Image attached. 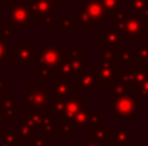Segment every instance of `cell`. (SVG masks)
I'll return each instance as SVG.
<instances>
[{"mask_svg": "<svg viewBox=\"0 0 148 146\" xmlns=\"http://www.w3.org/2000/svg\"><path fill=\"white\" fill-rule=\"evenodd\" d=\"M22 92L23 107L51 114L55 95L52 87H49L47 83V79H42L40 82H30L27 87H23Z\"/></svg>", "mask_w": 148, "mask_h": 146, "instance_id": "obj_1", "label": "cell"}, {"mask_svg": "<svg viewBox=\"0 0 148 146\" xmlns=\"http://www.w3.org/2000/svg\"><path fill=\"white\" fill-rule=\"evenodd\" d=\"M112 28L120 31L126 41H139L143 35H148L146 18L134 12H118L112 17Z\"/></svg>", "mask_w": 148, "mask_h": 146, "instance_id": "obj_2", "label": "cell"}, {"mask_svg": "<svg viewBox=\"0 0 148 146\" xmlns=\"http://www.w3.org/2000/svg\"><path fill=\"white\" fill-rule=\"evenodd\" d=\"M65 53L64 45H46L42 47L38 52L35 62V75L42 79L52 76L57 71Z\"/></svg>", "mask_w": 148, "mask_h": 146, "instance_id": "obj_3", "label": "cell"}, {"mask_svg": "<svg viewBox=\"0 0 148 146\" xmlns=\"http://www.w3.org/2000/svg\"><path fill=\"white\" fill-rule=\"evenodd\" d=\"M5 9H7L5 22L13 30L14 28H25V30H29L30 26L36 22V17L33 14L30 7L10 3V4H8L5 7Z\"/></svg>", "mask_w": 148, "mask_h": 146, "instance_id": "obj_4", "label": "cell"}, {"mask_svg": "<svg viewBox=\"0 0 148 146\" xmlns=\"http://www.w3.org/2000/svg\"><path fill=\"white\" fill-rule=\"evenodd\" d=\"M118 62L101 59L100 64L94 65L92 71L95 74L96 88H112L118 80Z\"/></svg>", "mask_w": 148, "mask_h": 146, "instance_id": "obj_5", "label": "cell"}, {"mask_svg": "<svg viewBox=\"0 0 148 146\" xmlns=\"http://www.w3.org/2000/svg\"><path fill=\"white\" fill-rule=\"evenodd\" d=\"M142 110V97L139 95H126L113 100L112 116H123V118H134L136 113Z\"/></svg>", "mask_w": 148, "mask_h": 146, "instance_id": "obj_6", "label": "cell"}, {"mask_svg": "<svg viewBox=\"0 0 148 146\" xmlns=\"http://www.w3.org/2000/svg\"><path fill=\"white\" fill-rule=\"evenodd\" d=\"M38 51L27 40H18L10 48L9 61L12 65H35Z\"/></svg>", "mask_w": 148, "mask_h": 146, "instance_id": "obj_7", "label": "cell"}, {"mask_svg": "<svg viewBox=\"0 0 148 146\" xmlns=\"http://www.w3.org/2000/svg\"><path fill=\"white\" fill-rule=\"evenodd\" d=\"M51 87L56 97H68V96L77 95V93H82L77 88L75 82H72L70 78L60 76V75H53Z\"/></svg>", "mask_w": 148, "mask_h": 146, "instance_id": "obj_8", "label": "cell"}, {"mask_svg": "<svg viewBox=\"0 0 148 146\" xmlns=\"http://www.w3.org/2000/svg\"><path fill=\"white\" fill-rule=\"evenodd\" d=\"M125 38L120 31L114 28H101L100 30V47H109V48L120 51L125 47Z\"/></svg>", "mask_w": 148, "mask_h": 146, "instance_id": "obj_9", "label": "cell"}, {"mask_svg": "<svg viewBox=\"0 0 148 146\" xmlns=\"http://www.w3.org/2000/svg\"><path fill=\"white\" fill-rule=\"evenodd\" d=\"M82 105H83V93H77V95L68 96L65 98L64 113H62V115L60 118H65L74 122V118H75L77 113L79 111V109L82 107Z\"/></svg>", "mask_w": 148, "mask_h": 146, "instance_id": "obj_10", "label": "cell"}, {"mask_svg": "<svg viewBox=\"0 0 148 146\" xmlns=\"http://www.w3.org/2000/svg\"><path fill=\"white\" fill-rule=\"evenodd\" d=\"M88 140L97 142H107L112 141L113 139V129L107 128V124L101 123H95L92 126H88Z\"/></svg>", "mask_w": 148, "mask_h": 146, "instance_id": "obj_11", "label": "cell"}, {"mask_svg": "<svg viewBox=\"0 0 148 146\" xmlns=\"http://www.w3.org/2000/svg\"><path fill=\"white\" fill-rule=\"evenodd\" d=\"M81 4L84 7V9L88 12L91 18L95 23H105L107 22V14H105L104 7L100 0H82Z\"/></svg>", "mask_w": 148, "mask_h": 146, "instance_id": "obj_12", "label": "cell"}, {"mask_svg": "<svg viewBox=\"0 0 148 146\" xmlns=\"http://www.w3.org/2000/svg\"><path fill=\"white\" fill-rule=\"evenodd\" d=\"M0 109H1L8 124H10L13 119L18 116L17 102H16V100L12 97L10 93L5 92V93H3V95H0Z\"/></svg>", "mask_w": 148, "mask_h": 146, "instance_id": "obj_13", "label": "cell"}, {"mask_svg": "<svg viewBox=\"0 0 148 146\" xmlns=\"http://www.w3.org/2000/svg\"><path fill=\"white\" fill-rule=\"evenodd\" d=\"M77 88L79 92L83 95H92L96 89V80H95V74L92 70H87L83 74L78 75L75 79Z\"/></svg>", "mask_w": 148, "mask_h": 146, "instance_id": "obj_14", "label": "cell"}, {"mask_svg": "<svg viewBox=\"0 0 148 146\" xmlns=\"http://www.w3.org/2000/svg\"><path fill=\"white\" fill-rule=\"evenodd\" d=\"M48 115H51V114L30 110V109H26V107H23V111H22L23 122H26L29 126H31L35 129H40L42 127L44 126V123H46Z\"/></svg>", "mask_w": 148, "mask_h": 146, "instance_id": "obj_15", "label": "cell"}, {"mask_svg": "<svg viewBox=\"0 0 148 146\" xmlns=\"http://www.w3.org/2000/svg\"><path fill=\"white\" fill-rule=\"evenodd\" d=\"M135 135L130 133L129 131H125L122 123H118V127L113 129V139L112 145L113 146H130L131 141H135Z\"/></svg>", "mask_w": 148, "mask_h": 146, "instance_id": "obj_16", "label": "cell"}, {"mask_svg": "<svg viewBox=\"0 0 148 146\" xmlns=\"http://www.w3.org/2000/svg\"><path fill=\"white\" fill-rule=\"evenodd\" d=\"M30 9L33 12V14L38 17H43L46 14H49V13L56 12L53 8V5L48 1V0H34L30 5Z\"/></svg>", "mask_w": 148, "mask_h": 146, "instance_id": "obj_17", "label": "cell"}, {"mask_svg": "<svg viewBox=\"0 0 148 146\" xmlns=\"http://www.w3.org/2000/svg\"><path fill=\"white\" fill-rule=\"evenodd\" d=\"M77 13H78V22H79V27L84 28V30H94L95 25L96 23L94 22V20L91 18V16L88 14L84 7L82 4H78L75 7Z\"/></svg>", "mask_w": 148, "mask_h": 146, "instance_id": "obj_18", "label": "cell"}, {"mask_svg": "<svg viewBox=\"0 0 148 146\" xmlns=\"http://www.w3.org/2000/svg\"><path fill=\"white\" fill-rule=\"evenodd\" d=\"M78 127L75 126L73 120L65 118H59V128H57V135L61 136H74L77 135Z\"/></svg>", "mask_w": 148, "mask_h": 146, "instance_id": "obj_19", "label": "cell"}, {"mask_svg": "<svg viewBox=\"0 0 148 146\" xmlns=\"http://www.w3.org/2000/svg\"><path fill=\"white\" fill-rule=\"evenodd\" d=\"M104 7L105 14H107L108 18H112L117 14L118 12L123 10V4L122 0H100Z\"/></svg>", "mask_w": 148, "mask_h": 146, "instance_id": "obj_20", "label": "cell"}, {"mask_svg": "<svg viewBox=\"0 0 148 146\" xmlns=\"http://www.w3.org/2000/svg\"><path fill=\"white\" fill-rule=\"evenodd\" d=\"M117 61H118V65H131V64L135 65L136 56H135V53H133V52L130 51L129 47L125 45L118 51Z\"/></svg>", "mask_w": 148, "mask_h": 146, "instance_id": "obj_21", "label": "cell"}, {"mask_svg": "<svg viewBox=\"0 0 148 146\" xmlns=\"http://www.w3.org/2000/svg\"><path fill=\"white\" fill-rule=\"evenodd\" d=\"M130 89H131V87L127 84V83H125L123 80L118 79L117 82L112 85V101L117 100L118 97H122V96L129 95Z\"/></svg>", "mask_w": 148, "mask_h": 146, "instance_id": "obj_22", "label": "cell"}, {"mask_svg": "<svg viewBox=\"0 0 148 146\" xmlns=\"http://www.w3.org/2000/svg\"><path fill=\"white\" fill-rule=\"evenodd\" d=\"M18 135L17 128H7L1 135H0V142L8 145V146H17L18 144Z\"/></svg>", "mask_w": 148, "mask_h": 146, "instance_id": "obj_23", "label": "cell"}, {"mask_svg": "<svg viewBox=\"0 0 148 146\" xmlns=\"http://www.w3.org/2000/svg\"><path fill=\"white\" fill-rule=\"evenodd\" d=\"M17 135L18 140L23 141V140H30L34 136H36V129L33 128L31 126H29L26 122H22L21 124H18L17 127Z\"/></svg>", "mask_w": 148, "mask_h": 146, "instance_id": "obj_24", "label": "cell"}, {"mask_svg": "<svg viewBox=\"0 0 148 146\" xmlns=\"http://www.w3.org/2000/svg\"><path fill=\"white\" fill-rule=\"evenodd\" d=\"M130 10L143 18H148V0H130Z\"/></svg>", "mask_w": 148, "mask_h": 146, "instance_id": "obj_25", "label": "cell"}, {"mask_svg": "<svg viewBox=\"0 0 148 146\" xmlns=\"http://www.w3.org/2000/svg\"><path fill=\"white\" fill-rule=\"evenodd\" d=\"M68 56V54H66ZM69 57V56H68ZM70 58V57H69ZM70 62H72V69H73V76H78V75L83 74L84 71L88 70V59L87 58H70Z\"/></svg>", "mask_w": 148, "mask_h": 146, "instance_id": "obj_26", "label": "cell"}, {"mask_svg": "<svg viewBox=\"0 0 148 146\" xmlns=\"http://www.w3.org/2000/svg\"><path fill=\"white\" fill-rule=\"evenodd\" d=\"M88 113H90L88 106L82 105V107L79 109V111L77 113L75 118H74V123H75V126L78 127V129L86 128V127H87V119H88Z\"/></svg>", "mask_w": 148, "mask_h": 146, "instance_id": "obj_27", "label": "cell"}, {"mask_svg": "<svg viewBox=\"0 0 148 146\" xmlns=\"http://www.w3.org/2000/svg\"><path fill=\"white\" fill-rule=\"evenodd\" d=\"M57 75L60 76H66V78H72L73 76V69H72V62H70V58L66 56L65 53L64 58H62L61 64H60L59 69H57Z\"/></svg>", "mask_w": 148, "mask_h": 146, "instance_id": "obj_28", "label": "cell"}, {"mask_svg": "<svg viewBox=\"0 0 148 146\" xmlns=\"http://www.w3.org/2000/svg\"><path fill=\"white\" fill-rule=\"evenodd\" d=\"M59 25L62 30H77L79 27L78 17H59Z\"/></svg>", "mask_w": 148, "mask_h": 146, "instance_id": "obj_29", "label": "cell"}, {"mask_svg": "<svg viewBox=\"0 0 148 146\" xmlns=\"http://www.w3.org/2000/svg\"><path fill=\"white\" fill-rule=\"evenodd\" d=\"M118 51L109 47H100V58L107 61H117ZM118 62V61H117Z\"/></svg>", "mask_w": 148, "mask_h": 146, "instance_id": "obj_30", "label": "cell"}, {"mask_svg": "<svg viewBox=\"0 0 148 146\" xmlns=\"http://www.w3.org/2000/svg\"><path fill=\"white\" fill-rule=\"evenodd\" d=\"M8 41L0 35V65H5L9 59V52L10 48L7 45Z\"/></svg>", "mask_w": 148, "mask_h": 146, "instance_id": "obj_31", "label": "cell"}, {"mask_svg": "<svg viewBox=\"0 0 148 146\" xmlns=\"http://www.w3.org/2000/svg\"><path fill=\"white\" fill-rule=\"evenodd\" d=\"M12 31H13V28L10 27L7 22H1V23H0V35H1L3 38L8 41V43L12 40Z\"/></svg>", "mask_w": 148, "mask_h": 146, "instance_id": "obj_32", "label": "cell"}, {"mask_svg": "<svg viewBox=\"0 0 148 146\" xmlns=\"http://www.w3.org/2000/svg\"><path fill=\"white\" fill-rule=\"evenodd\" d=\"M47 137L46 135L40 136H34L33 139L29 140V146H47Z\"/></svg>", "mask_w": 148, "mask_h": 146, "instance_id": "obj_33", "label": "cell"}, {"mask_svg": "<svg viewBox=\"0 0 148 146\" xmlns=\"http://www.w3.org/2000/svg\"><path fill=\"white\" fill-rule=\"evenodd\" d=\"M135 93L140 96L142 98H148V78L135 88Z\"/></svg>", "mask_w": 148, "mask_h": 146, "instance_id": "obj_34", "label": "cell"}, {"mask_svg": "<svg viewBox=\"0 0 148 146\" xmlns=\"http://www.w3.org/2000/svg\"><path fill=\"white\" fill-rule=\"evenodd\" d=\"M100 118H101L100 111H90L88 113V119H87V127L92 126V124H95V123H99Z\"/></svg>", "mask_w": 148, "mask_h": 146, "instance_id": "obj_35", "label": "cell"}, {"mask_svg": "<svg viewBox=\"0 0 148 146\" xmlns=\"http://www.w3.org/2000/svg\"><path fill=\"white\" fill-rule=\"evenodd\" d=\"M52 21H53V13H49V14H46V16L42 17V22L47 26L48 30H52V28H53V23H52Z\"/></svg>", "mask_w": 148, "mask_h": 146, "instance_id": "obj_36", "label": "cell"}, {"mask_svg": "<svg viewBox=\"0 0 148 146\" xmlns=\"http://www.w3.org/2000/svg\"><path fill=\"white\" fill-rule=\"evenodd\" d=\"M7 126H8V123H7V119H5L4 114H3L1 109H0V135H1L3 132H4L5 129H7Z\"/></svg>", "mask_w": 148, "mask_h": 146, "instance_id": "obj_37", "label": "cell"}, {"mask_svg": "<svg viewBox=\"0 0 148 146\" xmlns=\"http://www.w3.org/2000/svg\"><path fill=\"white\" fill-rule=\"evenodd\" d=\"M82 146H107V142H97V141H91V140H84L82 141Z\"/></svg>", "mask_w": 148, "mask_h": 146, "instance_id": "obj_38", "label": "cell"}, {"mask_svg": "<svg viewBox=\"0 0 148 146\" xmlns=\"http://www.w3.org/2000/svg\"><path fill=\"white\" fill-rule=\"evenodd\" d=\"M5 87H7V76L0 75V95L5 93Z\"/></svg>", "mask_w": 148, "mask_h": 146, "instance_id": "obj_39", "label": "cell"}, {"mask_svg": "<svg viewBox=\"0 0 148 146\" xmlns=\"http://www.w3.org/2000/svg\"><path fill=\"white\" fill-rule=\"evenodd\" d=\"M33 1H34V0H13L12 3L18 4V5H26V7H30ZM9 4H10V3H9Z\"/></svg>", "mask_w": 148, "mask_h": 146, "instance_id": "obj_40", "label": "cell"}, {"mask_svg": "<svg viewBox=\"0 0 148 146\" xmlns=\"http://www.w3.org/2000/svg\"><path fill=\"white\" fill-rule=\"evenodd\" d=\"M12 1H13V0H0V5H1V7H3V5H4V7H7V5L9 4V3H12Z\"/></svg>", "mask_w": 148, "mask_h": 146, "instance_id": "obj_41", "label": "cell"}, {"mask_svg": "<svg viewBox=\"0 0 148 146\" xmlns=\"http://www.w3.org/2000/svg\"><path fill=\"white\" fill-rule=\"evenodd\" d=\"M142 44H144L146 47H148V41H142Z\"/></svg>", "mask_w": 148, "mask_h": 146, "instance_id": "obj_42", "label": "cell"}, {"mask_svg": "<svg viewBox=\"0 0 148 146\" xmlns=\"http://www.w3.org/2000/svg\"><path fill=\"white\" fill-rule=\"evenodd\" d=\"M62 1H65V3H66V1H68V0H62Z\"/></svg>", "mask_w": 148, "mask_h": 146, "instance_id": "obj_43", "label": "cell"}, {"mask_svg": "<svg viewBox=\"0 0 148 146\" xmlns=\"http://www.w3.org/2000/svg\"><path fill=\"white\" fill-rule=\"evenodd\" d=\"M147 135H148V131H147Z\"/></svg>", "mask_w": 148, "mask_h": 146, "instance_id": "obj_44", "label": "cell"}, {"mask_svg": "<svg viewBox=\"0 0 148 146\" xmlns=\"http://www.w3.org/2000/svg\"><path fill=\"white\" fill-rule=\"evenodd\" d=\"M147 110H148V107H147Z\"/></svg>", "mask_w": 148, "mask_h": 146, "instance_id": "obj_45", "label": "cell"}, {"mask_svg": "<svg viewBox=\"0 0 148 146\" xmlns=\"http://www.w3.org/2000/svg\"><path fill=\"white\" fill-rule=\"evenodd\" d=\"M0 7H1V5H0Z\"/></svg>", "mask_w": 148, "mask_h": 146, "instance_id": "obj_46", "label": "cell"}, {"mask_svg": "<svg viewBox=\"0 0 148 146\" xmlns=\"http://www.w3.org/2000/svg\"><path fill=\"white\" fill-rule=\"evenodd\" d=\"M112 146H113V145H112Z\"/></svg>", "mask_w": 148, "mask_h": 146, "instance_id": "obj_47", "label": "cell"}]
</instances>
